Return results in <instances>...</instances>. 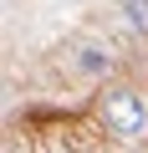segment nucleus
Here are the masks:
<instances>
[{"label":"nucleus","instance_id":"f257e3e1","mask_svg":"<svg viewBox=\"0 0 148 153\" xmlns=\"http://www.w3.org/2000/svg\"><path fill=\"white\" fill-rule=\"evenodd\" d=\"M102 117H107V128H112L118 138H143V128H148V107H143V97L128 92V87H112V92L102 97Z\"/></svg>","mask_w":148,"mask_h":153},{"label":"nucleus","instance_id":"f03ea898","mask_svg":"<svg viewBox=\"0 0 148 153\" xmlns=\"http://www.w3.org/2000/svg\"><path fill=\"white\" fill-rule=\"evenodd\" d=\"M77 71H82V76H107V71H112V51H107L102 41H82V46H77Z\"/></svg>","mask_w":148,"mask_h":153},{"label":"nucleus","instance_id":"7ed1b4c3","mask_svg":"<svg viewBox=\"0 0 148 153\" xmlns=\"http://www.w3.org/2000/svg\"><path fill=\"white\" fill-rule=\"evenodd\" d=\"M123 10H128V26L148 36V0H128V5H123Z\"/></svg>","mask_w":148,"mask_h":153},{"label":"nucleus","instance_id":"20e7f679","mask_svg":"<svg viewBox=\"0 0 148 153\" xmlns=\"http://www.w3.org/2000/svg\"><path fill=\"white\" fill-rule=\"evenodd\" d=\"M118 5H128V0H118Z\"/></svg>","mask_w":148,"mask_h":153}]
</instances>
